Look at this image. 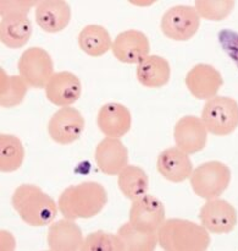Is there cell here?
Returning <instances> with one entry per match:
<instances>
[{
	"mask_svg": "<svg viewBox=\"0 0 238 251\" xmlns=\"http://www.w3.org/2000/svg\"><path fill=\"white\" fill-rule=\"evenodd\" d=\"M107 201L104 186L95 181H83L65 189L59 198L58 206L64 217L75 221L99 215Z\"/></svg>",
	"mask_w": 238,
	"mask_h": 251,
	"instance_id": "1",
	"label": "cell"
},
{
	"mask_svg": "<svg viewBox=\"0 0 238 251\" xmlns=\"http://www.w3.org/2000/svg\"><path fill=\"white\" fill-rule=\"evenodd\" d=\"M11 202L21 220L32 227L50 225L58 215L55 201L39 186L32 184H23L16 188Z\"/></svg>",
	"mask_w": 238,
	"mask_h": 251,
	"instance_id": "2",
	"label": "cell"
},
{
	"mask_svg": "<svg viewBox=\"0 0 238 251\" xmlns=\"http://www.w3.org/2000/svg\"><path fill=\"white\" fill-rule=\"evenodd\" d=\"M159 244L166 251H203L210 244L208 230L192 221L165 220L158 230Z\"/></svg>",
	"mask_w": 238,
	"mask_h": 251,
	"instance_id": "3",
	"label": "cell"
},
{
	"mask_svg": "<svg viewBox=\"0 0 238 251\" xmlns=\"http://www.w3.org/2000/svg\"><path fill=\"white\" fill-rule=\"evenodd\" d=\"M200 119L210 134L226 136L238 126L237 102L231 97L215 96L207 100Z\"/></svg>",
	"mask_w": 238,
	"mask_h": 251,
	"instance_id": "4",
	"label": "cell"
},
{
	"mask_svg": "<svg viewBox=\"0 0 238 251\" xmlns=\"http://www.w3.org/2000/svg\"><path fill=\"white\" fill-rule=\"evenodd\" d=\"M231 172L221 162H207L200 164L191 174V186L198 196L207 200L216 199L229 186Z\"/></svg>",
	"mask_w": 238,
	"mask_h": 251,
	"instance_id": "5",
	"label": "cell"
},
{
	"mask_svg": "<svg viewBox=\"0 0 238 251\" xmlns=\"http://www.w3.org/2000/svg\"><path fill=\"white\" fill-rule=\"evenodd\" d=\"M22 80L33 88H45L46 83L54 75L53 59L49 53L39 47H32L23 51L17 63Z\"/></svg>",
	"mask_w": 238,
	"mask_h": 251,
	"instance_id": "6",
	"label": "cell"
},
{
	"mask_svg": "<svg viewBox=\"0 0 238 251\" xmlns=\"http://www.w3.org/2000/svg\"><path fill=\"white\" fill-rule=\"evenodd\" d=\"M200 16L195 7L178 5L169 9L161 19V31L173 41H188L197 33Z\"/></svg>",
	"mask_w": 238,
	"mask_h": 251,
	"instance_id": "7",
	"label": "cell"
},
{
	"mask_svg": "<svg viewBox=\"0 0 238 251\" xmlns=\"http://www.w3.org/2000/svg\"><path fill=\"white\" fill-rule=\"evenodd\" d=\"M129 218L130 223L136 229L146 233H156L165 222V207L155 196L146 194L133 201Z\"/></svg>",
	"mask_w": 238,
	"mask_h": 251,
	"instance_id": "8",
	"label": "cell"
},
{
	"mask_svg": "<svg viewBox=\"0 0 238 251\" xmlns=\"http://www.w3.org/2000/svg\"><path fill=\"white\" fill-rule=\"evenodd\" d=\"M85 129V118L72 107H63L49 120L51 139L60 145H70L80 139Z\"/></svg>",
	"mask_w": 238,
	"mask_h": 251,
	"instance_id": "9",
	"label": "cell"
},
{
	"mask_svg": "<svg viewBox=\"0 0 238 251\" xmlns=\"http://www.w3.org/2000/svg\"><path fill=\"white\" fill-rule=\"evenodd\" d=\"M200 222L203 227L214 234L231 232L237 223V212L227 201L212 199L200 210Z\"/></svg>",
	"mask_w": 238,
	"mask_h": 251,
	"instance_id": "10",
	"label": "cell"
},
{
	"mask_svg": "<svg viewBox=\"0 0 238 251\" xmlns=\"http://www.w3.org/2000/svg\"><path fill=\"white\" fill-rule=\"evenodd\" d=\"M149 41L146 34L137 29H129L117 34L111 50L115 58L125 64H139L149 55Z\"/></svg>",
	"mask_w": 238,
	"mask_h": 251,
	"instance_id": "11",
	"label": "cell"
},
{
	"mask_svg": "<svg viewBox=\"0 0 238 251\" xmlns=\"http://www.w3.org/2000/svg\"><path fill=\"white\" fill-rule=\"evenodd\" d=\"M82 92L81 81L70 71L54 73L45 86V95L49 102L58 107H68L73 104Z\"/></svg>",
	"mask_w": 238,
	"mask_h": 251,
	"instance_id": "12",
	"label": "cell"
},
{
	"mask_svg": "<svg viewBox=\"0 0 238 251\" xmlns=\"http://www.w3.org/2000/svg\"><path fill=\"white\" fill-rule=\"evenodd\" d=\"M207 127L200 118L187 115L181 118L175 126L176 146L188 154L197 153L207 144Z\"/></svg>",
	"mask_w": 238,
	"mask_h": 251,
	"instance_id": "13",
	"label": "cell"
},
{
	"mask_svg": "<svg viewBox=\"0 0 238 251\" xmlns=\"http://www.w3.org/2000/svg\"><path fill=\"white\" fill-rule=\"evenodd\" d=\"M221 74L208 64H198L188 71L186 86L198 100H210L215 97L222 86Z\"/></svg>",
	"mask_w": 238,
	"mask_h": 251,
	"instance_id": "14",
	"label": "cell"
},
{
	"mask_svg": "<svg viewBox=\"0 0 238 251\" xmlns=\"http://www.w3.org/2000/svg\"><path fill=\"white\" fill-rule=\"evenodd\" d=\"M95 162L100 171L107 176H117L129 162V151L121 140L105 137L95 149Z\"/></svg>",
	"mask_w": 238,
	"mask_h": 251,
	"instance_id": "15",
	"label": "cell"
},
{
	"mask_svg": "<svg viewBox=\"0 0 238 251\" xmlns=\"http://www.w3.org/2000/svg\"><path fill=\"white\" fill-rule=\"evenodd\" d=\"M158 172L171 183H182L193 172L190 154L176 147L166 149L159 154L156 162Z\"/></svg>",
	"mask_w": 238,
	"mask_h": 251,
	"instance_id": "16",
	"label": "cell"
},
{
	"mask_svg": "<svg viewBox=\"0 0 238 251\" xmlns=\"http://www.w3.org/2000/svg\"><path fill=\"white\" fill-rule=\"evenodd\" d=\"M71 20L70 5L63 0H44L36 6V22L43 31L56 33L67 27Z\"/></svg>",
	"mask_w": 238,
	"mask_h": 251,
	"instance_id": "17",
	"label": "cell"
},
{
	"mask_svg": "<svg viewBox=\"0 0 238 251\" xmlns=\"http://www.w3.org/2000/svg\"><path fill=\"white\" fill-rule=\"evenodd\" d=\"M99 130L107 137L125 136L132 125L131 112L120 103H108L100 108L97 118Z\"/></svg>",
	"mask_w": 238,
	"mask_h": 251,
	"instance_id": "18",
	"label": "cell"
},
{
	"mask_svg": "<svg viewBox=\"0 0 238 251\" xmlns=\"http://www.w3.org/2000/svg\"><path fill=\"white\" fill-rule=\"evenodd\" d=\"M32 24L27 14L22 12H6L1 14L0 38L9 48H21L32 36Z\"/></svg>",
	"mask_w": 238,
	"mask_h": 251,
	"instance_id": "19",
	"label": "cell"
},
{
	"mask_svg": "<svg viewBox=\"0 0 238 251\" xmlns=\"http://www.w3.org/2000/svg\"><path fill=\"white\" fill-rule=\"evenodd\" d=\"M82 230L73 220H60L50 225L48 245L53 251H77L83 243Z\"/></svg>",
	"mask_w": 238,
	"mask_h": 251,
	"instance_id": "20",
	"label": "cell"
},
{
	"mask_svg": "<svg viewBox=\"0 0 238 251\" xmlns=\"http://www.w3.org/2000/svg\"><path fill=\"white\" fill-rule=\"evenodd\" d=\"M170 64L159 55H148L137 66V78L144 87H163L170 80Z\"/></svg>",
	"mask_w": 238,
	"mask_h": 251,
	"instance_id": "21",
	"label": "cell"
},
{
	"mask_svg": "<svg viewBox=\"0 0 238 251\" xmlns=\"http://www.w3.org/2000/svg\"><path fill=\"white\" fill-rule=\"evenodd\" d=\"M78 46L87 55L98 58L112 47L109 32L99 25H88L78 34Z\"/></svg>",
	"mask_w": 238,
	"mask_h": 251,
	"instance_id": "22",
	"label": "cell"
},
{
	"mask_svg": "<svg viewBox=\"0 0 238 251\" xmlns=\"http://www.w3.org/2000/svg\"><path fill=\"white\" fill-rule=\"evenodd\" d=\"M117 176H119V178H117L119 189L130 200H137V199L146 195L147 191H148V176L141 167L127 164Z\"/></svg>",
	"mask_w": 238,
	"mask_h": 251,
	"instance_id": "23",
	"label": "cell"
},
{
	"mask_svg": "<svg viewBox=\"0 0 238 251\" xmlns=\"http://www.w3.org/2000/svg\"><path fill=\"white\" fill-rule=\"evenodd\" d=\"M124 251H153L159 244L158 232L146 233L136 229L131 223H125L117 230Z\"/></svg>",
	"mask_w": 238,
	"mask_h": 251,
	"instance_id": "24",
	"label": "cell"
},
{
	"mask_svg": "<svg viewBox=\"0 0 238 251\" xmlns=\"http://www.w3.org/2000/svg\"><path fill=\"white\" fill-rule=\"evenodd\" d=\"M24 159V149L20 139L14 135L0 136V169L4 173L15 172Z\"/></svg>",
	"mask_w": 238,
	"mask_h": 251,
	"instance_id": "25",
	"label": "cell"
},
{
	"mask_svg": "<svg viewBox=\"0 0 238 251\" xmlns=\"http://www.w3.org/2000/svg\"><path fill=\"white\" fill-rule=\"evenodd\" d=\"M1 74V88H0V103L4 108L17 107L24 100L28 85L22 80L21 76H9L4 69L0 70Z\"/></svg>",
	"mask_w": 238,
	"mask_h": 251,
	"instance_id": "26",
	"label": "cell"
},
{
	"mask_svg": "<svg viewBox=\"0 0 238 251\" xmlns=\"http://www.w3.org/2000/svg\"><path fill=\"white\" fill-rule=\"evenodd\" d=\"M82 251H124L121 239L117 234L94 232L83 239Z\"/></svg>",
	"mask_w": 238,
	"mask_h": 251,
	"instance_id": "27",
	"label": "cell"
},
{
	"mask_svg": "<svg viewBox=\"0 0 238 251\" xmlns=\"http://www.w3.org/2000/svg\"><path fill=\"white\" fill-rule=\"evenodd\" d=\"M195 10L200 17L213 21L224 20L234 9V1H195Z\"/></svg>",
	"mask_w": 238,
	"mask_h": 251,
	"instance_id": "28",
	"label": "cell"
},
{
	"mask_svg": "<svg viewBox=\"0 0 238 251\" xmlns=\"http://www.w3.org/2000/svg\"><path fill=\"white\" fill-rule=\"evenodd\" d=\"M219 41L227 55L238 66V33L230 29H224L219 33Z\"/></svg>",
	"mask_w": 238,
	"mask_h": 251,
	"instance_id": "29",
	"label": "cell"
},
{
	"mask_svg": "<svg viewBox=\"0 0 238 251\" xmlns=\"http://www.w3.org/2000/svg\"><path fill=\"white\" fill-rule=\"evenodd\" d=\"M1 14L6 12H22L27 14L29 9L38 5V1H26V0H14V1H1Z\"/></svg>",
	"mask_w": 238,
	"mask_h": 251,
	"instance_id": "30",
	"label": "cell"
},
{
	"mask_svg": "<svg viewBox=\"0 0 238 251\" xmlns=\"http://www.w3.org/2000/svg\"><path fill=\"white\" fill-rule=\"evenodd\" d=\"M1 250H11L15 248V239L10 233L2 230L1 232Z\"/></svg>",
	"mask_w": 238,
	"mask_h": 251,
	"instance_id": "31",
	"label": "cell"
}]
</instances>
